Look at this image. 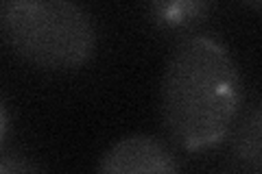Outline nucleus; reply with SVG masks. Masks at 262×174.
<instances>
[{
    "mask_svg": "<svg viewBox=\"0 0 262 174\" xmlns=\"http://www.w3.org/2000/svg\"><path fill=\"white\" fill-rule=\"evenodd\" d=\"M168 135L186 151L221 144L241 109V74L227 48L208 35H188L168 55L160 83Z\"/></svg>",
    "mask_w": 262,
    "mask_h": 174,
    "instance_id": "f257e3e1",
    "label": "nucleus"
},
{
    "mask_svg": "<svg viewBox=\"0 0 262 174\" xmlns=\"http://www.w3.org/2000/svg\"><path fill=\"white\" fill-rule=\"evenodd\" d=\"M0 22L9 46L37 68L75 70L96 51L92 15L70 0H11Z\"/></svg>",
    "mask_w": 262,
    "mask_h": 174,
    "instance_id": "f03ea898",
    "label": "nucleus"
},
{
    "mask_svg": "<svg viewBox=\"0 0 262 174\" xmlns=\"http://www.w3.org/2000/svg\"><path fill=\"white\" fill-rule=\"evenodd\" d=\"M96 174H179V165L170 148L158 137L131 133L105 151Z\"/></svg>",
    "mask_w": 262,
    "mask_h": 174,
    "instance_id": "7ed1b4c3",
    "label": "nucleus"
},
{
    "mask_svg": "<svg viewBox=\"0 0 262 174\" xmlns=\"http://www.w3.org/2000/svg\"><path fill=\"white\" fill-rule=\"evenodd\" d=\"M260 127H262V113H260V107L256 105L251 109L249 118L241 127L238 137H236V153L253 170H260L262 165V146H260L262 129Z\"/></svg>",
    "mask_w": 262,
    "mask_h": 174,
    "instance_id": "20e7f679",
    "label": "nucleus"
},
{
    "mask_svg": "<svg viewBox=\"0 0 262 174\" xmlns=\"http://www.w3.org/2000/svg\"><path fill=\"white\" fill-rule=\"evenodd\" d=\"M208 11V3H199V0H175V3H153L151 13L160 24L166 27H182Z\"/></svg>",
    "mask_w": 262,
    "mask_h": 174,
    "instance_id": "39448f33",
    "label": "nucleus"
},
{
    "mask_svg": "<svg viewBox=\"0 0 262 174\" xmlns=\"http://www.w3.org/2000/svg\"><path fill=\"white\" fill-rule=\"evenodd\" d=\"M0 174H44L35 161L20 153H0Z\"/></svg>",
    "mask_w": 262,
    "mask_h": 174,
    "instance_id": "423d86ee",
    "label": "nucleus"
},
{
    "mask_svg": "<svg viewBox=\"0 0 262 174\" xmlns=\"http://www.w3.org/2000/svg\"><path fill=\"white\" fill-rule=\"evenodd\" d=\"M7 133H9V113H7V107L3 103V98H0V148L5 144Z\"/></svg>",
    "mask_w": 262,
    "mask_h": 174,
    "instance_id": "0eeeda50",
    "label": "nucleus"
}]
</instances>
